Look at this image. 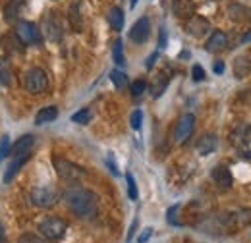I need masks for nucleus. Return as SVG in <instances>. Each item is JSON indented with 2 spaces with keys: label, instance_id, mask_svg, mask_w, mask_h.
<instances>
[{
  "label": "nucleus",
  "instance_id": "nucleus-25",
  "mask_svg": "<svg viewBox=\"0 0 251 243\" xmlns=\"http://www.w3.org/2000/svg\"><path fill=\"white\" fill-rule=\"evenodd\" d=\"M166 87H168V77H166L164 73H158L157 77H155V81H153V85H151V95H153V98H158L162 93L166 91Z\"/></svg>",
  "mask_w": 251,
  "mask_h": 243
},
{
  "label": "nucleus",
  "instance_id": "nucleus-1",
  "mask_svg": "<svg viewBox=\"0 0 251 243\" xmlns=\"http://www.w3.org/2000/svg\"><path fill=\"white\" fill-rule=\"evenodd\" d=\"M64 201L68 209L79 218H93L97 214V195L85 187L70 185L64 191Z\"/></svg>",
  "mask_w": 251,
  "mask_h": 243
},
{
  "label": "nucleus",
  "instance_id": "nucleus-13",
  "mask_svg": "<svg viewBox=\"0 0 251 243\" xmlns=\"http://www.w3.org/2000/svg\"><path fill=\"white\" fill-rule=\"evenodd\" d=\"M226 47H228V37H226L224 31H215V33L209 37V41L205 43V50H207V52H220V50H224Z\"/></svg>",
  "mask_w": 251,
  "mask_h": 243
},
{
  "label": "nucleus",
  "instance_id": "nucleus-14",
  "mask_svg": "<svg viewBox=\"0 0 251 243\" xmlns=\"http://www.w3.org/2000/svg\"><path fill=\"white\" fill-rule=\"evenodd\" d=\"M31 158V152H25V154H20V156H14V160H12V164L8 166V170H6V174H4V182H12L14 178H16V174L24 168V164L27 162Z\"/></svg>",
  "mask_w": 251,
  "mask_h": 243
},
{
  "label": "nucleus",
  "instance_id": "nucleus-15",
  "mask_svg": "<svg viewBox=\"0 0 251 243\" xmlns=\"http://www.w3.org/2000/svg\"><path fill=\"white\" fill-rule=\"evenodd\" d=\"M35 145V137L31 133L20 137L12 147H10V156H20V154H25V152H31V147Z\"/></svg>",
  "mask_w": 251,
  "mask_h": 243
},
{
  "label": "nucleus",
  "instance_id": "nucleus-27",
  "mask_svg": "<svg viewBox=\"0 0 251 243\" xmlns=\"http://www.w3.org/2000/svg\"><path fill=\"white\" fill-rule=\"evenodd\" d=\"M112 58L116 62V66H124L126 60H124V45H122V41L118 39L116 43H114V49H112Z\"/></svg>",
  "mask_w": 251,
  "mask_h": 243
},
{
  "label": "nucleus",
  "instance_id": "nucleus-24",
  "mask_svg": "<svg viewBox=\"0 0 251 243\" xmlns=\"http://www.w3.org/2000/svg\"><path fill=\"white\" fill-rule=\"evenodd\" d=\"M193 4H191V0H174V14L178 16V18H191L193 16Z\"/></svg>",
  "mask_w": 251,
  "mask_h": 243
},
{
  "label": "nucleus",
  "instance_id": "nucleus-38",
  "mask_svg": "<svg viewBox=\"0 0 251 243\" xmlns=\"http://www.w3.org/2000/svg\"><path fill=\"white\" fill-rule=\"evenodd\" d=\"M158 47L160 49H164L166 47V31L160 27V37H158Z\"/></svg>",
  "mask_w": 251,
  "mask_h": 243
},
{
  "label": "nucleus",
  "instance_id": "nucleus-33",
  "mask_svg": "<svg viewBox=\"0 0 251 243\" xmlns=\"http://www.w3.org/2000/svg\"><path fill=\"white\" fill-rule=\"evenodd\" d=\"M145 89H147V83L143 79H137V81L131 83V95L133 97H141L145 93Z\"/></svg>",
  "mask_w": 251,
  "mask_h": 243
},
{
  "label": "nucleus",
  "instance_id": "nucleus-3",
  "mask_svg": "<svg viewBox=\"0 0 251 243\" xmlns=\"http://www.w3.org/2000/svg\"><path fill=\"white\" fill-rule=\"evenodd\" d=\"M66 230H68V224L64 222L62 218H58V216H49V218H45V220L39 224V234H41L45 240H50V242L62 240Z\"/></svg>",
  "mask_w": 251,
  "mask_h": 243
},
{
  "label": "nucleus",
  "instance_id": "nucleus-30",
  "mask_svg": "<svg viewBox=\"0 0 251 243\" xmlns=\"http://www.w3.org/2000/svg\"><path fill=\"white\" fill-rule=\"evenodd\" d=\"M10 147H12L10 135H2V139H0V162L10 154Z\"/></svg>",
  "mask_w": 251,
  "mask_h": 243
},
{
  "label": "nucleus",
  "instance_id": "nucleus-35",
  "mask_svg": "<svg viewBox=\"0 0 251 243\" xmlns=\"http://www.w3.org/2000/svg\"><path fill=\"white\" fill-rule=\"evenodd\" d=\"M178 209H180V205H174V207H170V209H168V214H166L168 222H170V224H174V226L178 224V222H176V216H174V214L178 213Z\"/></svg>",
  "mask_w": 251,
  "mask_h": 243
},
{
  "label": "nucleus",
  "instance_id": "nucleus-40",
  "mask_svg": "<svg viewBox=\"0 0 251 243\" xmlns=\"http://www.w3.org/2000/svg\"><path fill=\"white\" fill-rule=\"evenodd\" d=\"M242 43H251V29L242 37Z\"/></svg>",
  "mask_w": 251,
  "mask_h": 243
},
{
  "label": "nucleus",
  "instance_id": "nucleus-2",
  "mask_svg": "<svg viewBox=\"0 0 251 243\" xmlns=\"http://www.w3.org/2000/svg\"><path fill=\"white\" fill-rule=\"evenodd\" d=\"M52 164H54V170H56L58 178L68 183L79 182L85 176V170L83 168H79L77 164H74V162H70L66 158H60V156H54L52 158Z\"/></svg>",
  "mask_w": 251,
  "mask_h": 243
},
{
  "label": "nucleus",
  "instance_id": "nucleus-39",
  "mask_svg": "<svg viewBox=\"0 0 251 243\" xmlns=\"http://www.w3.org/2000/svg\"><path fill=\"white\" fill-rule=\"evenodd\" d=\"M213 70H215V73H224V64L222 62H215V66H213Z\"/></svg>",
  "mask_w": 251,
  "mask_h": 243
},
{
  "label": "nucleus",
  "instance_id": "nucleus-8",
  "mask_svg": "<svg viewBox=\"0 0 251 243\" xmlns=\"http://www.w3.org/2000/svg\"><path fill=\"white\" fill-rule=\"evenodd\" d=\"M43 31H45V37L49 41H60L62 39V24L60 20L56 18V14H49L43 22Z\"/></svg>",
  "mask_w": 251,
  "mask_h": 243
},
{
  "label": "nucleus",
  "instance_id": "nucleus-32",
  "mask_svg": "<svg viewBox=\"0 0 251 243\" xmlns=\"http://www.w3.org/2000/svg\"><path fill=\"white\" fill-rule=\"evenodd\" d=\"M129 123H131V127H133V129H137V131L141 129V123H143V112H141L139 108L131 112V118H129Z\"/></svg>",
  "mask_w": 251,
  "mask_h": 243
},
{
  "label": "nucleus",
  "instance_id": "nucleus-19",
  "mask_svg": "<svg viewBox=\"0 0 251 243\" xmlns=\"http://www.w3.org/2000/svg\"><path fill=\"white\" fill-rule=\"evenodd\" d=\"M24 4H25V0H8V4L4 6V20L8 24H14L18 20Z\"/></svg>",
  "mask_w": 251,
  "mask_h": 243
},
{
  "label": "nucleus",
  "instance_id": "nucleus-31",
  "mask_svg": "<svg viewBox=\"0 0 251 243\" xmlns=\"http://www.w3.org/2000/svg\"><path fill=\"white\" fill-rule=\"evenodd\" d=\"M18 243H47L43 236H37V234H22L18 238Z\"/></svg>",
  "mask_w": 251,
  "mask_h": 243
},
{
  "label": "nucleus",
  "instance_id": "nucleus-29",
  "mask_svg": "<svg viewBox=\"0 0 251 243\" xmlns=\"http://www.w3.org/2000/svg\"><path fill=\"white\" fill-rule=\"evenodd\" d=\"M126 182H127V195H129V199H131V201H137V197H139L137 185H135V180H133V176H131L129 172L126 174Z\"/></svg>",
  "mask_w": 251,
  "mask_h": 243
},
{
  "label": "nucleus",
  "instance_id": "nucleus-34",
  "mask_svg": "<svg viewBox=\"0 0 251 243\" xmlns=\"http://www.w3.org/2000/svg\"><path fill=\"white\" fill-rule=\"evenodd\" d=\"M191 75H193V81H203V79H205V70H203L199 64H195V66L191 68Z\"/></svg>",
  "mask_w": 251,
  "mask_h": 243
},
{
  "label": "nucleus",
  "instance_id": "nucleus-36",
  "mask_svg": "<svg viewBox=\"0 0 251 243\" xmlns=\"http://www.w3.org/2000/svg\"><path fill=\"white\" fill-rule=\"evenodd\" d=\"M151 236H153V228H145V230H143V234L139 236L137 243H147L149 240H151Z\"/></svg>",
  "mask_w": 251,
  "mask_h": 243
},
{
  "label": "nucleus",
  "instance_id": "nucleus-18",
  "mask_svg": "<svg viewBox=\"0 0 251 243\" xmlns=\"http://www.w3.org/2000/svg\"><path fill=\"white\" fill-rule=\"evenodd\" d=\"M250 133H251V125L250 123H240L234 131H232V135H230V141H232V145H236V147H240V145H246L248 141H250Z\"/></svg>",
  "mask_w": 251,
  "mask_h": 243
},
{
  "label": "nucleus",
  "instance_id": "nucleus-11",
  "mask_svg": "<svg viewBox=\"0 0 251 243\" xmlns=\"http://www.w3.org/2000/svg\"><path fill=\"white\" fill-rule=\"evenodd\" d=\"M217 145H219V137L215 133H205L195 143V151L199 152L201 156H207V154H211V152L217 149Z\"/></svg>",
  "mask_w": 251,
  "mask_h": 243
},
{
  "label": "nucleus",
  "instance_id": "nucleus-17",
  "mask_svg": "<svg viewBox=\"0 0 251 243\" xmlns=\"http://www.w3.org/2000/svg\"><path fill=\"white\" fill-rule=\"evenodd\" d=\"M228 16L234 20V22H250L251 20V8L244 6V4H230L228 6Z\"/></svg>",
  "mask_w": 251,
  "mask_h": 243
},
{
  "label": "nucleus",
  "instance_id": "nucleus-22",
  "mask_svg": "<svg viewBox=\"0 0 251 243\" xmlns=\"http://www.w3.org/2000/svg\"><path fill=\"white\" fill-rule=\"evenodd\" d=\"M14 83V70H12V64L6 58H0V85L4 87H10Z\"/></svg>",
  "mask_w": 251,
  "mask_h": 243
},
{
  "label": "nucleus",
  "instance_id": "nucleus-6",
  "mask_svg": "<svg viewBox=\"0 0 251 243\" xmlns=\"http://www.w3.org/2000/svg\"><path fill=\"white\" fill-rule=\"evenodd\" d=\"M14 33L22 45H39L41 43V31L31 22H18Z\"/></svg>",
  "mask_w": 251,
  "mask_h": 243
},
{
  "label": "nucleus",
  "instance_id": "nucleus-23",
  "mask_svg": "<svg viewBox=\"0 0 251 243\" xmlns=\"http://www.w3.org/2000/svg\"><path fill=\"white\" fill-rule=\"evenodd\" d=\"M108 24H110V27L114 31H122L124 27V12H122V8H118V6H114V8H110V12H108Z\"/></svg>",
  "mask_w": 251,
  "mask_h": 243
},
{
  "label": "nucleus",
  "instance_id": "nucleus-37",
  "mask_svg": "<svg viewBox=\"0 0 251 243\" xmlns=\"http://www.w3.org/2000/svg\"><path fill=\"white\" fill-rule=\"evenodd\" d=\"M157 58H158V52H153V54H151V56L147 58V62H145V68H147V70H151V68L155 66V62H157Z\"/></svg>",
  "mask_w": 251,
  "mask_h": 243
},
{
  "label": "nucleus",
  "instance_id": "nucleus-10",
  "mask_svg": "<svg viewBox=\"0 0 251 243\" xmlns=\"http://www.w3.org/2000/svg\"><path fill=\"white\" fill-rule=\"evenodd\" d=\"M186 31H188V35H191V37H203L205 33L211 31V24L205 18L193 14L191 18H188V22H186Z\"/></svg>",
  "mask_w": 251,
  "mask_h": 243
},
{
  "label": "nucleus",
  "instance_id": "nucleus-7",
  "mask_svg": "<svg viewBox=\"0 0 251 243\" xmlns=\"http://www.w3.org/2000/svg\"><path fill=\"white\" fill-rule=\"evenodd\" d=\"M193 129H195V116H193V114H184V116L178 120L176 129H174V139H176V143H186L189 137H191Z\"/></svg>",
  "mask_w": 251,
  "mask_h": 243
},
{
  "label": "nucleus",
  "instance_id": "nucleus-20",
  "mask_svg": "<svg viewBox=\"0 0 251 243\" xmlns=\"http://www.w3.org/2000/svg\"><path fill=\"white\" fill-rule=\"evenodd\" d=\"M234 75L238 77V79H244V77H248L251 73V58L250 56H238L236 60H234Z\"/></svg>",
  "mask_w": 251,
  "mask_h": 243
},
{
  "label": "nucleus",
  "instance_id": "nucleus-41",
  "mask_svg": "<svg viewBox=\"0 0 251 243\" xmlns=\"http://www.w3.org/2000/svg\"><path fill=\"white\" fill-rule=\"evenodd\" d=\"M0 243H6V236H4V230H2V226H0Z\"/></svg>",
  "mask_w": 251,
  "mask_h": 243
},
{
  "label": "nucleus",
  "instance_id": "nucleus-4",
  "mask_svg": "<svg viewBox=\"0 0 251 243\" xmlns=\"http://www.w3.org/2000/svg\"><path fill=\"white\" fill-rule=\"evenodd\" d=\"M60 193L52 185H41L31 191V203L39 209H50L58 203Z\"/></svg>",
  "mask_w": 251,
  "mask_h": 243
},
{
  "label": "nucleus",
  "instance_id": "nucleus-28",
  "mask_svg": "<svg viewBox=\"0 0 251 243\" xmlns=\"http://www.w3.org/2000/svg\"><path fill=\"white\" fill-rule=\"evenodd\" d=\"M72 122L74 123H89L91 122V110L89 108H81L79 112H75V114H72Z\"/></svg>",
  "mask_w": 251,
  "mask_h": 243
},
{
  "label": "nucleus",
  "instance_id": "nucleus-26",
  "mask_svg": "<svg viewBox=\"0 0 251 243\" xmlns=\"http://www.w3.org/2000/svg\"><path fill=\"white\" fill-rule=\"evenodd\" d=\"M110 79H112V83H114V87L116 89H126L127 87V75H126L124 72H120V70H112L110 72Z\"/></svg>",
  "mask_w": 251,
  "mask_h": 243
},
{
  "label": "nucleus",
  "instance_id": "nucleus-21",
  "mask_svg": "<svg viewBox=\"0 0 251 243\" xmlns=\"http://www.w3.org/2000/svg\"><path fill=\"white\" fill-rule=\"evenodd\" d=\"M56 118H58V108H56V106H45V108H41V110L37 112L35 123H37V125H45V123L54 122Z\"/></svg>",
  "mask_w": 251,
  "mask_h": 243
},
{
  "label": "nucleus",
  "instance_id": "nucleus-9",
  "mask_svg": "<svg viewBox=\"0 0 251 243\" xmlns=\"http://www.w3.org/2000/svg\"><path fill=\"white\" fill-rule=\"evenodd\" d=\"M149 35H151V24H149L147 18H139V20L133 24L131 31H129V39H131L133 43H137V45H143V43L149 39Z\"/></svg>",
  "mask_w": 251,
  "mask_h": 243
},
{
  "label": "nucleus",
  "instance_id": "nucleus-12",
  "mask_svg": "<svg viewBox=\"0 0 251 243\" xmlns=\"http://www.w3.org/2000/svg\"><path fill=\"white\" fill-rule=\"evenodd\" d=\"M211 178L215 180L217 185H220L222 189H228V187H232V172H230V168L228 166H224V164H220V166H215L213 168V172H211Z\"/></svg>",
  "mask_w": 251,
  "mask_h": 243
},
{
  "label": "nucleus",
  "instance_id": "nucleus-42",
  "mask_svg": "<svg viewBox=\"0 0 251 243\" xmlns=\"http://www.w3.org/2000/svg\"><path fill=\"white\" fill-rule=\"evenodd\" d=\"M135 4H137V0H129V6L131 8H135Z\"/></svg>",
  "mask_w": 251,
  "mask_h": 243
},
{
  "label": "nucleus",
  "instance_id": "nucleus-5",
  "mask_svg": "<svg viewBox=\"0 0 251 243\" xmlns=\"http://www.w3.org/2000/svg\"><path fill=\"white\" fill-rule=\"evenodd\" d=\"M24 87L33 95H39V93H45L49 89V77L45 73V70L41 68H31L25 72L24 75Z\"/></svg>",
  "mask_w": 251,
  "mask_h": 243
},
{
  "label": "nucleus",
  "instance_id": "nucleus-16",
  "mask_svg": "<svg viewBox=\"0 0 251 243\" xmlns=\"http://www.w3.org/2000/svg\"><path fill=\"white\" fill-rule=\"evenodd\" d=\"M68 16H70V25L74 27V31L83 29V18H81V0H74L70 4V10H68Z\"/></svg>",
  "mask_w": 251,
  "mask_h": 243
}]
</instances>
